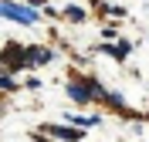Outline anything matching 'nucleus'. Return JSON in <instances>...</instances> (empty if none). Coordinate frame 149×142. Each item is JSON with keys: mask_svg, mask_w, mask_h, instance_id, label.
<instances>
[{"mask_svg": "<svg viewBox=\"0 0 149 142\" xmlns=\"http://www.w3.org/2000/svg\"><path fill=\"white\" fill-rule=\"evenodd\" d=\"M0 64L7 68V71L27 68V47H20V44H7L3 51H0Z\"/></svg>", "mask_w": 149, "mask_h": 142, "instance_id": "1", "label": "nucleus"}, {"mask_svg": "<svg viewBox=\"0 0 149 142\" xmlns=\"http://www.w3.org/2000/svg\"><path fill=\"white\" fill-rule=\"evenodd\" d=\"M0 17H10V20H17V24H34V20H37V10L17 7V3H3V0H0Z\"/></svg>", "mask_w": 149, "mask_h": 142, "instance_id": "2", "label": "nucleus"}, {"mask_svg": "<svg viewBox=\"0 0 149 142\" xmlns=\"http://www.w3.org/2000/svg\"><path fill=\"white\" fill-rule=\"evenodd\" d=\"M44 132L47 135H58V139H65V142H81V125H74V129H65V125H44Z\"/></svg>", "mask_w": 149, "mask_h": 142, "instance_id": "3", "label": "nucleus"}, {"mask_svg": "<svg viewBox=\"0 0 149 142\" xmlns=\"http://www.w3.org/2000/svg\"><path fill=\"white\" fill-rule=\"evenodd\" d=\"M51 51H47V47H27V68H34V64H47V61H51Z\"/></svg>", "mask_w": 149, "mask_h": 142, "instance_id": "4", "label": "nucleus"}, {"mask_svg": "<svg viewBox=\"0 0 149 142\" xmlns=\"http://www.w3.org/2000/svg\"><path fill=\"white\" fill-rule=\"evenodd\" d=\"M68 95H71L74 102H92V88H88V81H81V85L71 81V85H68Z\"/></svg>", "mask_w": 149, "mask_h": 142, "instance_id": "5", "label": "nucleus"}, {"mask_svg": "<svg viewBox=\"0 0 149 142\" xmlns=\"http://www.w3.org/2000/svg\"><path fill=\"white\" fill-rule=\"evenodd\" d=\"M102 51H105V54H112L115 61H122V57H125V54L132 51V44H129V41H119V44H105Z\"/></svg>", "mask_w": 149, "mask_h": 142, "instance_id": "6", "label": "nucleus"}, {"mask_svg": "<svg viewBox=\"0 0 149 142\" xmlns=\"http://www.w3.org/2000/svg\"><path fill=\"white\" fill-rule=\"evenodd\" d=\"M0 88H3V91H14V88H17V85H14V78H10V71H7V75H0Z\"/></svg>", "mask_w": 149, "mask_h": 142, "instance_id": "7", "label": "nucleus"}, {"mask_svg": "<svg viewBox=\"0 0 149 142\" xmlns=\"http://www.w3.org/2000/svg\"><path fill=\"white\" fill-rule=\"evenodd\" d=\"M68 17L71 20H85V10L81 7H68Z\"/></svg>", "mask_w": 149, "mask_h": 142, "instance_id": "8", "label": "nucleus"}, {"mask_svg": "<svg viewBox=\"0 0 149 142\" xmlns=\"http://www.w3.org/2000/svg\"><path fill=\"white\" fill-rule=\"evenodd\" d=\"M71 122H74V125H81V129H85V125H95V122H98V118H95V115H92V118H71Z\"/></svg>", "mask_w": 149, "mask_h": 142, "instance_id": "9", "label": "nucleus"}, {"mask_svg": "<svg viewBox=\"0 0 149 142\" xmlns=\"http://www.w3.org/2000/svg\"><path fill=\"white\" fill-rule=\"evenodd\" d=\"M37 3H47V0H37Z\"/></svg>", "mask_w": 149, "mask_h": 142, "instance_id": "10", "label": "nucleus"}]
</instances>
